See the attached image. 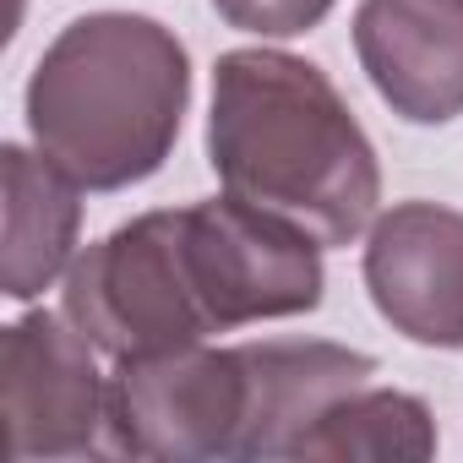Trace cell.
Segmentation results:
<instances>
[{
    "mask_svg": "<svg viewBox=\"0 0 463 463\" xmlns=\"http://www.w3.org/2000/svg\"><path fill=\"white\" fill-rule=\"evenodd\" d=\"M246 365H251L246 458H295V441L317 425V414L376 376L371 354L344 349V344H322V338H311V344H300V338L246 344Z\"/></svg>",
    "mask_w": 463,
    "mask_h": 463,
    "instance_id": "9",
    "label": "cell"
},
{
    "mask_svg": "<svg viewBox=\"0 0 463 463\" xmlns=\"http://www.w3.org/2000/svg\"><path fill=\"white\" fill-rule=\"evenodd\" d=\"M251 365L241 349L131 354L109 376V452L126 458H246Z\"/></svg>",
    "mask_w": 463,
    "mask_h": 463,
    "instance_id": "5",
    "label": "cell"
},
{
    "mask_svg": "<svg viewBox=\"0 0 463 463\" xmlns=\"http://www.w3.org/2000/svg\"><path fill=\"white\" fill-rule=\"evenodd\" d=\"M436 425L414 392L398 387H354L317 414V425L295 441V458H430Z\"/></svg>",
    "mask_w": 463,
    "mask_h": 463,
    "instance_id": "11",
    "label": "cell"
},
{
    "mask_svg": "<svg viewBox=\"0 0 463 463\" xmlns=\"http://www.w3.org/2000/svg\"><path fill=\"white\" fill-rule=\"evenodd\" d=\"M191 99L185 44L137 12H93L61 28L28 77V131L82 191L147 180Z\"/></svg>",
    "mask_w": 463,
    "mask_h": 463,
    "instance_id": "2",
    "label": "cell"
},
{
    "mask_svg": "<svg viewBox=\"0 0 463 463\" xmlns=\"http://www.w3.org/2000/svg\"><path fill=\"white\" fill-rule=\"evenodd\" d=\"M66 317L93 349L115 360L202 344L213 327L191 289L180 207L142 213L88 246L66 268Z\"/></svg>",
    "mask_w": 463,
    "mask_h": 463,
    "instance_id": "3",
    "label": "cell"
},
{
    "mask_svg": "<svg viewBox=\"0 0 463 463\" xmlns=\"http://www.w3.org/2000/svg\"><path fill=\"white\" fill-rule=\"evenodd\" d=\"M213 6H218V17L229 28H241V33L295 39V33L317 28L333 12V0H213Z\"/></svg>",
    "mask_w": 463,
    "mask_h": 463,
    "instance_id": "12",
    "label": "cell"
},
{
    "mask_svg": "<svg viewBox=\"0 0 463 463\" xmlns=\"http://www.w3.org/2000/svg\"><path fill=\"white\" fill-rule=\"evenodd\" d=\"M6 180V251H0V289L12 300H33L71 268L77 223H82V185L44 153L6 147L0 153Z\"/></svg>",
    "mask_w": 463,
    "mask_h": 463,
    "instance_id": "10",
    "label": "cell"
},
{
    "mask_svg": "<svg viewBox=\"0 0 463 463\" xmlns=\"http://www.w3.org/2000/svg\"><path fill=\"white\" fill-rule=\"evenodd\" d=\"M207 158L235 191L322 246H349L376 223V147L322 77L284 50H229L213 71Z\"/></svg>",
    "mask_w": 463,
    "mask_h": 463,
    "instance_id": "1",
    "label": "cell"
},
{
    "mask_svg": "<svg viewBox=\"0 0 463 463\" xmlns=\"http://www.w3.org/2000/svg\"><path fill=\"white\" fill-rule=\"evenodd\" d=\"M6 458H88L109 447V382L71 317L28 311L0 338Z\"/></svg>",
    "mask_w": 463,
    "mask_h": 463,
    "instance_id": "6",
    "label": "cell"
},
{
    "mask_svg": "<svg viewBox=\"0 0 463 463\" xmlns=\"http://www.w3.org/2000/svg\"><path fill=\"white\" fill-rule=\"evenodd\" d=\"M180 246L213 333L306 317L322 306V241L235 191L180 207Z\"/></svg>",
    "mask_w": 463,
    "mask_h": 463,
    "instance_id": "4",
    "label": "cell"
},
{
    "mask_svg": "<svg viewBox=\"0 0 463 463\" xmlns=\"http://www.w3.org/2000/svg\"><path fill=\"white\" fill-rule=\"evenodd\" d=\"M365 289L376 311L425 349H463V213L398 202L371 223Z\"/></svg>",
    "mask_w": 463,
    "mask_h": 463,
    "instance_id": "7",
    "label": "cell"
},
{
    "mask_svg": "<svg viewBox=\"0 0 463 463\" xmlns=\"http://www.w3.org/2000/svg\"><path fill=\"white\" fill-rule=\"evenodd\" d=\"M354 55L392 115L414 126L463 115V0H360Z\"/></svg>",
    "mask_w": 463,
    "mask_h": 463,
    "instance_id": "8",
    "label": "cell"
}]
</instances>
